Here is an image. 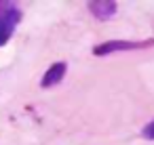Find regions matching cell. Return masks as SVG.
I'll return each mask as SVG.
<instances>
[{"mask_svg": "<svg viewBox=\"0 0 154 145\" xmlns=\"http://www.w3.org/2000/svg\"><path fill=\"white\" fill-rule=\"evenodd\" d=\"M21 21V11L11 2H0V46H5Z\"/></svg>", "mask_w": 154, "mask_h": 145, "instance_id": "6da1fadb", "label": "cell"}, {"mask_svg": "<svg viewBox=\"0 0 154 145\" xmlns=\"http://www.w3.org/2000/svg\"><path fill=\"white\" fill-rule=\"evenodd\" d=\"M150 46H154V38H148V40H108V42L97 44L93 49V55L103 57V55H110V53L137 51V49H150Z\"/></svg>", "mask_w": 154, "mask_h": 145, "instance_id": "7a4b0ae2", "label": "cell"}, {"mask_svg": "<svg viewBox=\"0 0 154 145\" xmlns=\"http://www.w3.org/2000/svg\"><path fill=\"white\" fill-rule=\"evenodd\" d=\"M116 9L118 4L112 2V0H93V2H89V11L99 19V21H108L116 15Z\"/></svg>", "mask_w": 154, "mask_h": 145, "instance_id": "3957f363", "label": "cell"}, {"mask_svg": "<svg viewBox=\"0 0 154 145\" xmlns=\"http://www.w3.org/2000/svg\"><path fill=\"white\" fill-rule=\"evenodd\" d=\"M63 76H66V63H63V61H57V63H53V65L45 72V76H42V80H40V86H45V88L55 86V84H59V82L63 80Z\"/></svg>", "mask_w": 154, "mask_h": 145, "instance_id": "277c9868", "label": "cell"}, {"mask_svg": "<svg viewBox=\"0 0 154 145\" xmlns=\"http://www.w3.org/2000/svg\"><path fill=\"white\" fill-rule=\"evenodd\" d=\"M141 135H143L146 139H150V141H154V120H152V122H148V124L143 126V130H141Z\"/></svg>", "mask_w": 154, "mask_h": 145, "instance_id": "5b68a950", "label": "cell"}]
</instances>
